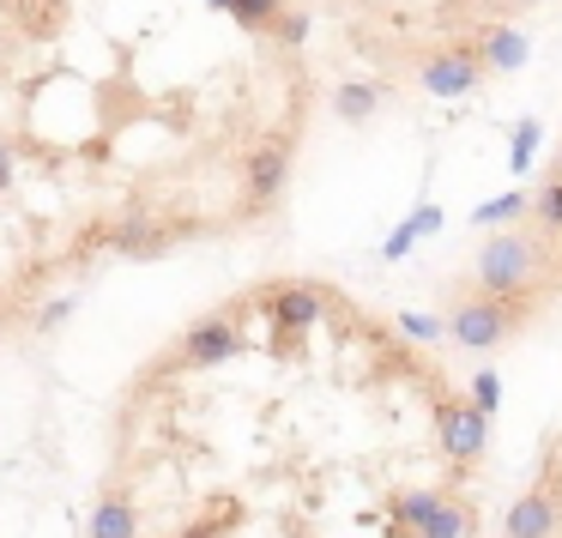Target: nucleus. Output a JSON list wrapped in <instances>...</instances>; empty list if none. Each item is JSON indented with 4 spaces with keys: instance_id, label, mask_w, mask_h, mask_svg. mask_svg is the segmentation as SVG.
Returning a JSON list of instances; mask_svg holds the SVG:
<instances>
[{
    "instance_id": "nucleus-11",
    "label": "nucleus",
    "mask_w": 562,
    "mask_h": 538,
    "mask_svg": "<svg viewBox=\"0 0 562 538\" xmlns=\"http://www.w3.org/2000/svg\"><path fill=\"white\" fill-rule=\"evenodd\" d=\"M477 55H484L490 74H520L526 55H532V37H526L520 25H508V19H496V25L477 37Z\"/></svg>"
},
{
    "instance_id": "nucleus-7",
    "label": "nucleus",
    "mask_w": 562,
    "mask_h": 538,
    "mask_svg": "<svg viewBox=\"0 0 562 538\" xmlns=\"http://www.w3.org/2000/svg\"><path fill=\"white\" fill-rule=\"evenodd\" d=\"M484 74L490 67H484V55H477V43H453V49H436V55L417 61V86H424L429 98H448V103L472 98Z\"/></svg>"
},
{
    "instance_id": "nucleus-6",
    "label": "nucleus",
    "mask_w": 562,
    "mask_h": 538,
    "mask_svg": "<svg viewBox=\"0 0 562 538\" xmlns=\"http://www.w3.org/2000/svg\"><path fill=\"white\" fill-rule=\"evenodd\" d=\"M436 429H441V448H448L453 466H472L490 453V412H477L472 393H441L436 405Z\"/></svg>"
},
{
    "instance_id": "nucleus-9",
    "label": "nucleus",
    "mask_w": 562,
    "mask_h": 538,
    "mask_svg": "<svg viewBox=\"0 0 562 538\" xmlns=\"http://www.w3.org/2000/svg\"><path fill=\"white\" fill-rule=\"evenodd\" d=\"M103 243H110V255H122V260H158L164 248H170V231H164L151 212H122V218L103 231Z\"/></svg>"
},
{
    "instance_id": "nucleus-5",
    "label": "nucleus",
    "mask_w": 562,
    "mask_h": 538,
    "mask_svg": "<svg viewBox=\"0 0 562 538\" xmlns=\"http://www.w3.org/2000/svg\"><path fill=\"white\" fill-rule=\"evenodd\" d=\"M243 351H248L243 321H236L231 309H218V315H200L194 327L176 339V351H170L164 369H218V363H231V357H243Z\"/></svg>"
},
{
    "instance_id": "nucleus-16",
    "label": "nucleus",
    "mask_w": 562,
    "mask_h": 538,
    "mask_svg": "<svg viewBox=\"0 0 562 538\" xmlns=\"http://www.w3.org/2000/svg\"><path fill=\"white\" fill-rule=\"evenodd\" d=\"M231 19H236L243 31H272V25L284 19V0H236Z\"/></svg>"
},
{
    "instance_id": "nucleus-8",
    "label": "nucleus",
    "mask_w": 562,
    "mask_h": 538,
    "mask_svg": "<svg viewBox=\"0 0 562 538\" xmlns=\"http://www.w3.org/2000/svg\"><path fill=\"white\" fill-rule=\"evenodd\" d=\"M284 182H291V139H260L255 152L243 158V194L248 206H272V200L284 194Z\"/></svg>"
},
{
    "instance_id": "nucleus-18",
    "label": "nucleus",
    "mask_w": 562,
    "mask_h": 538,
    "mask_svg": "<svg viewBox=\"0 0 562 538\" xmlns=\"http://www.w3.org/2000/svg\"><path fill=\"white\" fill-rule=\"evenodd\" d=\"M465 393H472L477 412H496V405H502V376H496V369H477L472 388H465Z\"/></svg>"
},
{
    "instance_id": "nucleus-1",
    "label": "nucleus",
    "mask_w": 562,
    "mask_h": 538,
    "mask_svg": "<svg viewBox=\"0 0 562 538\" xmlns=\"http://www.w3.org/2000/svg\"><path fill=\"white\" fill-rule=\"evenodd\" d=\"M538 279H544V248L526 231H496L472 260V291L502 296V303H532Z\"/></svg>"
},
{
    "instance_id": "nucleus-13",
    "label": "nucleus",
    "mask_w": 562,
    "mask_h": 538,
    "mask_svg": "<svg viewBox=\"0 0 562 538\" xmlns=\"http://www.w3.org/2000/svg\"><path fill=\"white\" fill-rule=\"evenodd\" d=\"M526 206H532V194H520V188H508V194H496V200H484V206H477L472 212V224H484V231H496V224H502V231H508V224L514 218H520V212Z\"/></svg>"
},
{
    "instance_id": "nucleus-21",
    "label": "nucleus",
    "mask_w": 562,
    "mask_h": 538,
    "mask_svg": "<svg viewBox=\"0 0 562 538\" xmlns=\"http://www.w3.org/2000/svg\"><path fill=\"white\" fill-rule=\"evenodd\" d=\"M67 315H74V296H55V303H49V309H43V315H37V333H55V327H61Z\"/></svg>"
},
{
    "instance_id": "nucleus-23",
    "label": "nucleus",
    "mask_w": 562,
    "mask_h": 538,
    "mask_svg": "<svg viewBox=\"0 0 562 538\" xmlns=\"http://www.w3.org/2000/svg\"><path fill=\"white\" fill-rule=\"evenodd\" d=\"M13 170H19V158H13V146H7V139H0V194H7V188H13Z\"/></svg>"
},
{
    "instance_id": "nucleus-15",
    "label": "nucleus",
    "mask_w": 562,
    "mask_h": 538,
    "mask_svg": "<svg viewBox=\"0 0 562 538\" xmlns=\"http://www.w3.org/2000/svg\"><path fill=\"white\" fill-rule=\"evenodd\" d=\"M532 218L544 224L550 236H562V170H550V176H544V188L532 194Z\"/></svg>"
},
{
    "instance_id": "nucleus-19",
    "label": "nucleus",
    "mask_w": 562,
    "mask_h": 538,
    "mask_svg": "<svg viewBox=\"0 0 562 538\" xmlns=\"http://www.w3.org/2000/svg\"><path fill=\"white\" fill-rule=\"evenodd\" d=\"M417 243H424V236L412 231V218H405V224H393V231L381 236V260H405V255H412Z\"/></svg>"
},
{
    "instance_id": "nucleus-10",
    "label": "nucleus",
    "mask_w": 562,
    "mask_h": 538,
    "mask_svg": "<svg viewBox=\"0 0 562 538\" xmlns=\"http://www.w3.org/2000/svg\"><path fill=\"white\" fill-rule=\"evenodd\" d=\"M139 533H146V514H139L134 490H127V484H110V490L98 496V508H91L86 538H139Z\"/></svg>"
},
{
    "instance_id": "nucleus-17",
    "label": "nucleus",
    "mask_w": 562,
    "mask_h": 538,
    "mask_svg": "<svg viewBox=\"0 0 562 538\" xmlns=\"http://www.w3.org/2000/svg\"><path fill=\"white\" fill-rule=\"evenodd\" d=\"M400 333L417 345H436V339H448V315H400Z\"/></svg>"
},
{
    "instance_id": "nucleus-24",
    "label": "nucleus",
    "mask_w": 562,
    "mask_h": 538,
    "mask_svg": "<svg viewBox=\"0 0 562 538\" xmlns=\"http://www.w3.org/2000/svg\"><path fill=\"white\" fill-rule=\"evenodd\" d=\"M206 7H218V13H231V7H236V0H206Z\"/></svg>"
},
{
    "instance_id": "nucleus-3",
    "label": "nucleus",
    "mask_w": 562,
    "mask_h": 538,
    "mask_svg": "<svg viewBox=\"0 0 562 538\" xmlns=\"http://www.w3.org/2000/svg\"><path fill=\"white\" fill-rule=\"evenodd\" d=\"M260 315H267V327H272V351H296V345L327 321V291H321V284H303V279L267 284V291H260Z\"/></svg>"
},
{
    "instance_id": "nucleus-14",
    "label": "nucleus",
    "mask_w": 562,
    "mask_h": 538,
    "mask_svg": "<svg viewBox=\"0 0 562 538\" xmlns=\"http://www.w3.org/2000/svg\"><path fill=\"white\" fill-rule=\"evenodd\" d=\"M538 139H544V122H538V115H526V122H514V134H508V170H532V158H538Z\"/></svg>"
},
{
    "instance_id": "nucleus-12",
    "label": "nucleus",
    "mask_w": 562,
    "mask_h": 538,
    "mask_svg": "<svg viewBox=\"0 0 562 538\" xmlns=\"http://www.w3.org/2000/svg\"><path fill=\"white\" fill-rule=\"evenodd\" d=\"M381 98H387L381 79H345V86L333 91V115H345V122H369V115L381 110Z\"/></svg>"
},
{
    "instance_id": "nucleus-2",
    "label": "nucleus",
    "mask_w": 562,
    "mask_h": 538,
    "mask_svg": "<svg viewBox=\"0 0 562 538\" xmlns=\"http://www.w3.org/2000/svg\"><path fill=\"white\" fill-rule=\"evenodd\" d=\"M532 315L526 303H502V296H484V291H460L448 303V339L460 351H496L520 333V321Z\"/></svg>"
},
{
    "instance_id": "nucleus-4",
    "label": "nucleus",
    "mask_w": 562,
    "mask_h": 538,
    "mask_svg": "<svg viewBox=\"0 0 562 538\" xmlns=\"http://www.w3.org/2000/svg\"><path fill=\"white\" fill-rule=\"evenodd\" d=\"M502 538H562V448L538 466V478L508 502Z\"/></svg>"
},
{
    "instance_id": "nucleus-20",
    "label": "nucleus",
    "mask_w": 562,
    "mask_h": 538,
    "mask_svg": "<svg viewBox=\"0 0 562 538\" xmlns=\"http://www.w3.org/2000/svg\"><path fill=\"white\" fill-rule=\"evenodd\" d=\"M272 37H279L284 49H303L308 43V13H291V7H284V19L272 25Z\"/></svg>"
},
{
    "instance_id": "nucleus-22",
    "label": "nucleus",
    "mask_w": 562,
    "mask_h": 538,
    "mask_svg": "<svg viewBox=\"0 0 562 538\" xmlns=\"http://www.w3.org/2000/svg\"><path fill=\"white\" fill-rule=\"evenodd\" d=\"M412 231H417V236H436V231H441V206H417V212H412Z\"/></svg>"
}]
</instances>
